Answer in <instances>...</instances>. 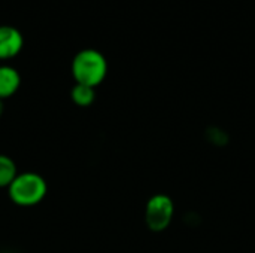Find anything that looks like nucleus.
I'll return each instance as SVG.
<instances>
[{"label": "nucleus", "instance_id": "obj_1", "mask_svg": "<svg viewBox=\"0 0 255 253\" xmlns=\"http://www.w3.org/2000/svg\"><path fill=\"white\" fill-rule=\"evenodd\" d=\"M70 72L75 84L97 88L108 76V60L100 51L85 48L73 57Z\"/></svg>", "mask_w": 255, "mask_h": 253}, {"label": "nucleus", "instance_id": "obj_2", "mask_svg": "<svg viewBox=\"0 0 255 253\" xmlns=\"http://www.w3.org/2000/svg\"><path fill=\"white\" fill-rule=\"evenodd\" d=\"M48 195V183L45 177L34 171L18 173L12 183L7 186L9 200L22 209L40 204Z\"/></svg>", "mask_w": 255, "mask_h": 253}, {"label": "nucleus", "instance_id": "obj_3", "mask_svg": "<svg viewBox=\"0 0 255 253\" xmlns=\"http://www.w3.org/2000/svg\"><path fill=\"white\" fill-rule=\"evenodd\" d=\"M175 215L173 200L166 194L152 195L145 207L146 227L154 233H161L169 228Z\"/></svg>", "mask_w": 255, "mask_h": 253}, {"label": "nucleus", "instance_id": "obj_4", "mask_svg": "<svg viewBox=\"0 0 255 253\" xmlns=\"http://www.w3.org/2000/svg\"><path fill=\"white\" fill-rule=\"evenodd\" d=\"M24 48V36L13 25H0V61L19 55Z\"/></svg>", "mask_w": 255, "mask_h": 253}, {"label": "nucleus", "instance_id": "obj_5", "mask_svg": "<svg viewBox=\"0 0 255 253\" xmlns=\"http://www.w3.org/2000/svg\"><path fill=\"white\" fill-rule=\"evenodd\" d=\"M21 86L19 72L7 64L0 66V100L4 101L16 94Z\"/></svg>", "mask_w": 255, "mask_h": 253}, {"label": "nucleus", "instance_id": "obj_6", "mask_svg": "<svg viewBox=\"0 0 255 253\" xmlns=\"http://www.w3.org/2000/svg\"><path fill=\"white\" fill-rule=\"evenodd\" d=\"M70 98L76 106L88 107L96 100V88L81 85V84H75L73 88L70 89Z\"/></svg>", "mask_w": 255, "mask_h": 253}, {"label": "nucleus", "instance_id": "obj_7", "mask_svg": "<svg viewBox=\"0 0 255 253\" xmlns=\"http://www.w3.org/2000/svg\"><path fill=\"white\" fill-rule=\"evenodd\" d=\"M16 174H18V169L15 161L7 155L0 154V189L4 188L7 189V186L16 177Z\"/></svg>", "mask_w": 255, "mask_h": 253}, {"label": "nucleus", "instance_id": "obj_8", "mask_svg": "<svg viewBox=\"0 0 255 253\" xmlns=\"http://www.w3.org/2000/svg\"><path fill=\"white\" fill-rule=\"evenodd\" d=\"M3 112H4V104H3V101L0 100V118H1V115H3Z\"/></svg>", "mask_w": 255, "mask_h": 253}]
</instances>
